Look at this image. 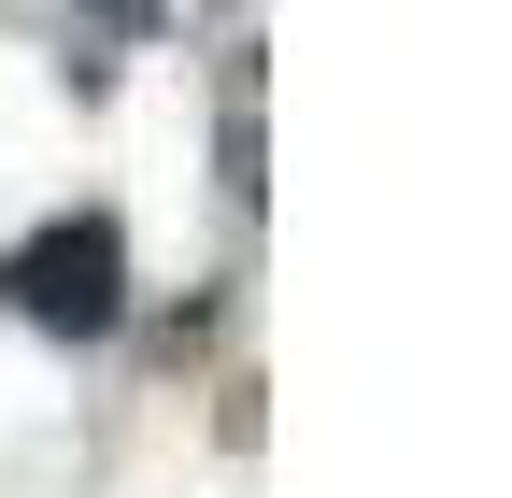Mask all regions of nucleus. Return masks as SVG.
<instances>
[{
	"label": "nucleus",
	"instance_id": "nucleus-1",
	"mask_svg": "<svg viewBox=\"0 0 512 498\" xmlns=\"http://www.w3.org/2000/svg\"><path fill=\"white\" fill-rule=\"evenodd\" d=\"M0 299H15L29 328H57V342H100V328L128 314V242H114V214H57V228H29L15 257H0Z\"/></svg>",
	"mask_w": 512,
	"mask_h": 498
},
{
	"label": "nucleus",
	"instance_id": "nucleus-2",
	"mask_svg": "<svg viewBox=\"0 0 512 498\" xmlns=\"http://www.w3.org/2000/svg\"><path fill=\"white\" fill-rule=\"evenodd\" d=\"M86 15H100V29H143V15H157V0H86Z\"/></svg>",
	"mask_w": 512,
	"mask_h": 498
}]
</instances>
